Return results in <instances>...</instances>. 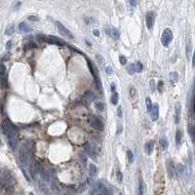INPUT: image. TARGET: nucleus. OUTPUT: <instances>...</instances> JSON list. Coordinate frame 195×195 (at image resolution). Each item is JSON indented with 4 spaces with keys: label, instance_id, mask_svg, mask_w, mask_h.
Listing matches in <instances>:
<instances>
[{
    "label": "nucleus",
    "instance_id": "nucleus-1",
    "mask_svg": "<svg viewBox=\"0 0 195 195\" xmlns=\"http://www.w3.org/2000/svg\"><path fill=\"white\" fill-rule=\"evenodd\" d=\"M29 155V144L27 142H23L21 144L20 150H19V160L22 165H27Z\"/></svg>",
    "mask_w": 195,
    "mask_h": 195
},
{
    "label": "nucleus",
    "instance_id": "nucleus-34",
    "mask_svg": "<svg viewBox=\"0 0 195 195\" xmlns=\"http://www.w3.org/2000/svg\"><path fill=\"white\" fill-rule=\"evenodd\" d=\"M116 177H117L118 182L121 184V182H122V180H123V175H122V173H121L120 171H117V172H116Z\"/></svg>",
    "mask_w": 195,
    "mask_h": 195
},
{
    "label": "nucleus",
    "instance_id": "nucleus-13",
    "mask_svg": "<svg viewBox=\"0 0 195 195\" xmlns=\"http://www.w3.org/2000/svg\"><path fill=\"white\" fill-rule=\"evenodd\" d=\"M14 127H15V126L12 124L11 121L8 120V119L3 120V122H2V124H1V130H2V132H3L4 134H7V133H8L9 131H10L12 128H14Z\"/></svg>",
    "mask_w": 195,
    "mask_h": 195
},
{
    "label": "nucleus",
    "instance_id": "nucleus-14",
    "mask_svg": "<svg viewBox=\"0 0 195 195\" xmlns=\"http://www.w3.org/2000/svg\"><path fill=\"white\" fill-rule=\"evenodd\" d=\"M180 114H182V106L180 103L176 104L175 106V122L176 124H179L180 121Z\"/></svg>",
    "mask_w": 195,
    "mask_h": 195
},
{
    "label": "nucleus",
    "instance_id": "nucleus-2",
    "mask_svg": "<svg viewBox=\"0 0 195 195\" xmlns=\"http://www.w3.org/2000/svg\"><path fill=\"white\" fill-rule=\"evenodd\" d=\"M7 139H8V144L12 149H15L18 144V140H19V133L18 129L16 127L12 128V129L7 133Z\"/></svg>",
    "mask_w": 195,
    "mask_h": 195
},
{
    "label": "nucleus",
    "instance_id": "nucleus-18",
    "mask_svg": "<svg viewBox=\"0 0 195 195\" xmlns=\"http://www.w3.org/2000/svg\"><path fill=\"white\" fill-rule=\"evenodd\" d=\"M182 131L177 130V132H176V144H177L178 146H180V144H182Z\"/></svg>",
    "mask_w": 195,
    "mask_h": 195
},
{
    "label": "nucleus",
    "instance_id": "nucleus-28",
    "mask_svg": "<svg viewBox=\"0 0 195 195\" xmlns=\"http://www.w3.org/2000/svg\"><path fill=\"white\" fill-rule=\"evenodd\" d=\"M128 70V73H129L130 75H133L136 73V67H135V63H132V65H130L129 66H128L127 68Z\"/></svg>",
    "mask_w": 195,
    "mask_h": 195
},
{
    "label": "nucleus",
    "instance_id": "nucleus-10",
    "mask_svg": "<svg viewBox=\"0 0 195 195\" xmlns=\"http://www.w3.org/2000/svg\"><path fill=\"white\" fill-rule=\"evenodd\" d=\"M177 172L182 176V178H184L185 180H187L189 178L188 176V171H187L186 166H184V164H178L177 165Z\"/></svg>",
    "mask_w": 195,
    "mask_h": 195
},
{
    "label": "nucleus",
    "instance_id": "nucleus-23",
    "mask_svg": "<svg viewBox=\"0 0 195 195\" xmlns=\"http://www.w3.org/2000/svg\"><path fill=\"white\" fill-rule=\"evenodd\" d=\"M14 31H15V25L12 23V25H8V27H6L5 29V34L8 35V36H10V35H12L14 33Z\"/></svg>",
    "mask_w": 195,
    "mask_h": 195
},
{
    "label": "nucleus",
    "instance_id": "nucleus-43",
    "mask_svg": "<svg viewBox=\"0 0 195 195\" xmlns=\"http://www.w3.org/2000/svg\"><path fill=\"white\" fill-rule=\"evenodd\" d=\"M11 45H12V41H8L6 44V48L7 49H10L11 48Z\"/></svg>",
    "mask_w": 195,
    "mask_h": 195
},
{
    "label": "nucleus",
    "instance_id": "nucleus-5",
    "mask_svg": "<svg viewBox=\"0 0 195 195\" xmlns=\"http://www.w3.org/2000/svg\"><path fill=\"white\" fill-rule=\"evenodd\" d=\"M89 121L90 125L92 126L94 129H96L97 131H103L104 130V123L102 122V120L100 119L99 117H97V116L95 115H91L89 117Z\"/></svg>",
    "mask_w": 195,
    "mask_h": 195
},
{
    "label": "nucleus",
    "instance_id": "nucleus-47",
    "mask_svg": "<svg viewBox=\"0 0 195 195\" xmlns=\"http://www.w3.org/2000/svg\"><path fill=\"white\" fill-rule=\"evenodd\" d=\"M29 195H34V194H33V193H29Z\"/></svg>",
    "mask_w": 195,
    "mask_h": 195
},
{
    "label": "nucleus",
    "instance_id": "nucleus-16",
    "mask_svg": "<svg viewBox=\"0 0 195 195\" xmlns=\"http://www.w3.org/2000/svg\"><path fill=\"white\" fill-rule=\"evenodd\" d=\"M94 99H95V95H94V93L91 92V91L86 92L84 94V96H83V101L87 104L92 103V102L94 101Z\"/></svg>",
    "mask_w": 195,
    "mask_h": 195
},
{
    "label": "nucleus",
    "instance_id": "nucleus-8",
    "mask_svg": "<svg viewBox=\"0 0 195 195\" xmlns=\"http://www.w3.org/2000/svg\"><path fill=\"white\" fill-rule=\"evenodd\" d=\"M56 25H57V27H58L59 31H60L61 34L65 35V36L67 37V38H70V39H74V36H73V34L69 31V30L67 29V28L65 27V25H63V23H61L60 22H56Z\"/></svg>",
    "mask_w": 195,
    "mask_h": 195
},
{
    "label": "nucleus",
    "instance_id": "nucleus-32",
    "mask_svg": "<svg viewBox=\"0 0 195 195\" xmlns=\"http://www.w3.org/2000/svg\"><path fill=\"white\" fill-rule=\"evenodd\" d=\"M188 132H189V135H190V137H191V139L194 140V127L192 124H189V126H188Z\"/></svg>",
    "mask_w": 195,
    "mask_h": 195
},
{
    "label": "nucleus",
    "instance_id": "nucleus-46",
    "mask_svg": "<svg viewBox=\"0 0 195 195\" xmlns=\"http://www.w3.org/2000/svg\"><path fill=\"white\" fill-rule=\"evenodd\" d=\"M150 84H151V89L154 90V80H151L150 81Z\"/></svg>",
    "mask_w": 195,
    "mask_h": 195
},
{
    "label": "nucleus",
    "instance_id": "nucleus-44",
    "mask_svg": "<svg viewBox=\"0 0 195 195\" xmlns=\"http://www.w3.org/2000/svg\"><path fill=\"white\" fill-rule=\"evenodd\" d=\"M129 4H130L131 6L134 7V6L137 5V2H136V1H129Z\"/></svg>",
    "mask_w": 195,
    "mask_h": 195
},
{
    "label": "nucleus",
    "instance_id": "nucleus-41",
    "mask_svg": "<svg viewBox=\"0 0 195 195\" xmlns=\"http://www.w3.org/2000/svg\"><path fill=\"white\" fill-rule=\"evenodd\" d=\"M28 20H30V21H37L38 19L36 18V17H34V16H29V17H28Z\"/></svg>",
    "mask_w": 195,
    "mask_h": 195
},
{
    "label": "nucleus",
    "instance_id": "nucleus-39",
    "mask_svg": "<svg viewBox=\"0 0 195 195\" xmlns=\"http://www.w3.org/2000/svg\"><path fill=\"white\" fill-rule=\"evenodd\" d=\"M106 73H108V74H111V73H112V68L110 67V66H106Z\"/></svg>",
    "mask_w": 195,
    "mask_h": 195
},
{
    "label": "nucleus",
    "instance_id": "nucleus-49",
    "mask_svg": "<svg viewBox=\"0 0 195 195\" xmlns=\"http://www.w3.org/2000/svg\"><path fill=\"white\" fill-rule=\"evenodd\" d=\"M5 195H9V194H7V193H6V194H5Z\"/></svg>",
    "mask_w": 195,
    "mask_h": 195
},
{
    "label": "nucleus",
    "instance_id": "nucleus-37",
    "mask_svg": "<svg viewBox=\"0 0 195 195\" xmlns=\"http://www.w3.org/2000/svg\"><path fill=\"white\" fill-rule=\"evenodd\" d=\"M162 88H163V81L162 80H160V81L158 82V85H157V89L159 92H162Z\"/></svg>",
    "mask_w": 195,
    "mask_h": 195
},
{
    "label": "nucleus",
    "instance_id": "nucleus-20",
    "mask_svg": "<svg viewBox=\"0 0 195 195\" xmlns=\"http://www.w3.org/2000/svg\"><path fill=\"white\" fill-rule=\"evenodd\" d=\"M144 182L142 178L139 179V195H144Z\"/></svg>",
    "mask_w": 195,
    "mask_h": 195
},
{
    "label": "nucleus",
    "instance_id": "nucleus-21",
    "mask_svg": "<svg viewBox=\"0 0 195 195\" xmlns=\"http://www.w3.org/2000/svg\"><path fill=\"white\" fill-rule=\"evenodd\" d=\"M39 174H40L41 178L45 180V182H49V180H50V175H49V173L47 172V171L45 170L44 168L42 169V171H41V172H40Z\"/></svg>",
    "mask_w": 195,
    "mask_h": 195
},
{
    "label": "nucleus",
    "instance_id": "nucleus-48",
    "mask_svg": "<svg viewBox=\"0 0 195 195\" xmlns=\"http://www.w3.org/2000/svg\"><path fill=\"white\" fill-rule=\"evenodd\" d=\"M97 195H103V194H101V193H100V194H97Z\"/></svg>",
    "mask_w": 195,
    "mask_h": 195
},
{
    "label": "nucleus",
    "instance_id": "nucleus-19",
    "mask_svg": "<svg viewBox=\"0 0 195 195\" xmlns=\"http://www.w3.org/2000/svg\"><path fill=\"white\" fill-rule=\"evenodd\" d=\"M160 146H161V147H162L163 150H166V149L168 148L169 142H168V139L166 137H162L160 139Z\"/></svg>",
    "mask_w": 195,
    "mask_h": 195
},
{
    "label": "nucleus",
    "instance_id": "nucleus-25",
    "mask_svg": "<svg viewBox=\"0 0 195 195\" xmlns=\"http://www.w3.org/2000/svg\"><path fill=\"white\" fill-rule=\"evenodd\" d=\"M111 29V36H112L114 39H119V37H120V33H119V30L117 29V28H115V27H112V28H110Z\"/></svg>",
    "mask_w": 195,
    "mask_h": 195
},
{
    "label": "nucleus",
    "instance_id": "nucleus-30",
    "mask_svg": "<svg viewBox=\"0 0 195 195\" xmlns=\"http://www.w3.org/2000/svg\"><path fill=\"white\" fill-rule=\"evenodd\" d=\"M127 157H128V161H129V163L134 162V154H133V152L131 150L127 151Z\"/></svg>",
    "mask_w": 195,
    "mask_h": 195
},
{
    "label": "nucleus",
    "instance_id": "nucleus-15",
    "mask_svg": "<svg viewBox=\"0 0 195 195\" xmlns=\"http://www.w3.org/2000/svg\"><path fill=\"white\" fill-rule=\"evenodd\" d=\"M154 150V142L152 141H147L144 144V152L146 154H151Z\"/></svg>",
    "mask_w": 195,
    "mask_h": 195
},
{
    "label": "nucleus",
    "instance_id": "nucleus-42",
    "mask_svg": "<svg viewBox=\"0 0 195 195\" xmlns=\"http://www.w3.org/2000/svg\"><path fill=\"white\" fill-rule=\"evenodd\" d=\"M93 33H94V35H96V36H99V35H100L99 29H94V30H93Z\"/></svg>",
    "mask_w": 195,
    "mask_h": 195
},
{
    "label": "nucleus",
    "instance_id": "nucleus-24",
    "mask_svg": "<svg viewBox=\"0 0 195 195\" xmlns=\"http://www.w3.org/2000/svg\"><path fill=\"white\" fill-rule=\"evenodd\" d=\"M89 172H90V177H94L97 174V167L95 164H90L89 165Z\"/></svg>",
    "mask_w": 195,
    "mask_h": 195
},
{
    "label": "nucleus",
    "instance_id": "nucleus-38",
    "mask_svg": "<svg viewBox=\"0 0 195 195\" xmlns=\"http://www.w3.org/2000/svg\"><path fill=\"white\" fill-rule=\"evenodd\" d=\"M190 50H191V47H190V45L188 46H186V56H190V54H191V52H190Z\"/></svg>",
    "mask_w": 195,
    "mask_h": 195
},
{
    "label": "nucleus",
    "instance_id": "nucleus-9",
    "mask_svg": "<svg viewBox=\"0 0 195 195\" xmlns=\"http://www.w3.org/2000/svg\"><path fill=\"white\" fill-rule=\"evenodd\" d=\"M85 152L88 154L89 156L94 158L96 156L97 152H96V147H95V144H93L91 142H88L86 144H85Z\"/></svg>",
    "mask_w": 195,
    "mask_h": 195
},
{
    "label": "nucleus",
    "instance_id": "nucleus-45",
    "mask_svg": "<svg viewBox=\"0 0 195 195\" xmlns=\"http://www.w3.org/2000/svg\"><path fill=\"white\" fill-rule=\"evenodd\" d=\"M114 90H115V84L112 83V84H111V91L114 93Z\"/></svg>",
    "mask_w": 195,
    "mask_h": 195
},
{
    "label": "nucleus",
    "instance_id": "nucleus-31",
    "mask_svg": "<svg viewBox=\"0 0 195 195\" xmlns=\"http://www.w3.org/2000/svg\"><path fill=\"white\" fill-rule=\"evenodd\" d=\"M95 106H96V108L99 111H104V106L101 103V102H97V103L95 104Z\"/></svg>",
    "mask_w": 195,
    "mask_h": 195
},
{
    "label": "nucleus",
    "instance_id": "nucleus-22",
    "mask_svg": "<svg viewBox=\"0 0 195 195\" xmlns=\"http://www.w3.org/2000/svg\"><path fill=\"white\" fill-rule=\"evenodd\" d=\"M178 78H179V75H178L177 72H171L170 75H169V80L172 84L178 81Z\"/></svg>",
    "mask_w": 195,
    "mask_h": 195
},
{
    "label": "nucleus",
    "instance_id": "nucleus-26",
    "mask_svg": "<svg viewBox=\"0 0 195 195\" xmlns=\"http://www.w3.org/2000/svg\"><path fill=\"white\" fill-rule=\"evenodd\" d=\"M135 67H136V72H142V69H144V65L141 61H137L135 63Z\"/></svg>",
    "mask_w": 195,
    "mask_h": 195
},
{
    "label": "nucleus",
    "instance_id": "nucleus-27",
    "mask_svg": "<svg viewBox=\"0 0 195 195\" xmlns=\"http://www.w3.org/2000/svg\"><path fill=\"white\" fill-rule=\"evenodd\" d=\"M111 103L114 106H116L118 103V93L117 92H114L112 94V96H111Z\"/></svg>",
    "mask_w": 195,
    "mask_h": 195
},
{
    "label": "nucleus",
    "instance_id": "nucleus-7",
    "mask_svg": "<svg viewBox=\"0 0 195 195\" xmlns=\"http://www.w3.org/2000/svg\"><path fill=\"white\" fill-rule=\"evenodd\" d=\"M154 22H155V13L153 11H149L146 15V27L148 29H152L154 25Z\"/></svg>",
    "mask_w": 195,
    "mask_h": 195
},
{
    "label": "nucleus",
    "instance_id": "nucleus-36",
    "mask_svg": "<svg viewBox=\"0 0 195 195\" xmlns=\"http://www.w3.org/2000/svg\"><path fill=\"white\" fill-rule=\"evenodd\" d=\"M22 173H23V176H25V179H27V182H30V178L28 177V175H27V171H25V169H23V167H22Z\"/></svg>",
    "mask_w": 195,
    "mask_h": 195
},
{
    "label": "nucleus",
    "instance_id": "nucleus-33",
    "mask_svg": "<svg viewBox=\"0 0 195 195\" xmlns=\"http://www.w3.org/2000/svg\"><path fill=\"white\" fill-rule=\"evenodd\" d=\"M97 60H98V61H99V63H101L102 65H104V63H106V61H104V57L101 56V55H99V54L97 55Z\"/></svg>",
    "mask_w": 195,
    "mask_h": 195
},
{
    "label": "nucleus",
    "instance_id": "nucleus-11",
    "mask_svg": "<svg viewBox=\"0 0 195 195\" xmlns=\"http://www.w3.org/2000/svg\"><path fill=\"white\" fill-rule=\"evenodd\" d=\"M166 167H167V172H168V175L169 177L172 179V178H174V176H175V167H174V163L173 161L171 160V159H167L166 160Z\"/></svg>",
    "mask_w": 195,
    "mask_h": 195
},
{
    "label": "nucleus",
    "instance_id": "nucleus-12",
    "mask_svg": "<svg viewBox=\"0 0 195 195\" xmlns=\"http://www.w3.org/2000/svg\"><path fill=\"white\" fill-rule=\"evenodd\" d=\"M150 116H151V119L153 121H156L159 117V104H152V108L150 110Z\"/></svg>",
    "mask_w": 195,
    "mask_h": 195
},
{
    "label": "nucleus",
    "instance_id": "nucleus-3",
    "mask_svg": "<svg viewBox=\"0 0 195 195\" xmlns=\"http://www.w3.org/2000/svg\"><path fill=\"white\" fill-rule=\"evenodd\" d=\"M173 32L170 28H165L162 32V35H161V43L164 47H168L169 45L171 44V42L173 41Z\"/></svg>",
    "mask_w": 195,
    "mask_h": 195
},
{
    "label": "nucleus",
    "instance_id": "nucleus-40",
    "mask_svg": "<svg viewBox=\"0 0 195 195\" xmlns=\"http://www.w3.org/2000/svg\"><path fill=\"white\" fill-rule=\"evenodd\" d=\"M117 111H118V117H122V108H121V106H119L117 109Z\"/></svg>",
    "mask_w": 195,
    "mask_h": 195
},
{
    "label": "nucleus",
    "instance_id": "nucleus-29",
    "mask_svg": "<svg viewBox=\"0 0 195 195\" xmlns=\"http://www.w3.org/2000/svg\"><path fill=\"white\" fill-rule=\"evenodd\" d=\"M146 109H147V112H150L151 108H152V103H151L150 98H146Z\"/></svg>",
    "mask_w": 195,
    "mask_h": 195
},
{
    "label": "nucleus",
    "instance_id": "nucleus-4",
    "mask_svg": "<svg viewBox=\"0 0 195 195\" xmlns=\"http://www.w3.org/2000/svg\"><path fill=\"white\" fill-rule=\"evenodd\" d=\"M97 186H98V189L101 191V194H103V195H112L113 194L112 188L110 187V185L103 180H99V182H97Z\"/></svg>",
    "mask_w": 195,
    "mask_h": 195
},
{
    "label": "nucleus",
    "instance_id": "nucleus-6",
    "mask_svg": "<svg viewBox=\"0 0 195 195\" xmlns=\"http://www.w3.org/2000/svg\"><path fill=\"white\" fill-rule=\"evenodd\" d=\"M7 83V73H6V66L3 63H0V86L2 88H6Z\"/></svg>",
    "mask_w": 195,
    "mask_h": 195
},
{
    "label": "nucleus",
    "instance_id": "nucleus-17",
    "mask_svg": "<svg viewBox=\"0 0 195 195\" xmlns=\"http://www.w3.org/2000/svg\"><path fill=\"white\" fill-rule=\"evenodd\" d=\"M19 30H20V32H29L30 30H31V28L28 27V25L27 23L23 22L19 25Z\"/></svg>",
    "mask_w": 195,
    "mask_h": 195
},
{
    "label": "nucleus",
    "instance_id": "nucleus-35",
    "mask_svg": "<svg viewBox=\"0 0 195 195\" xmlns=\"http://www.w3.org/2000/svg\"><path fill=\"white\" fill-rule=\"evenodd\" d=\"M119 61H120L121 65H126V63H127V59H126L124 56H120L119 57Z\"/></svg>",
    "mask_w": 195,
    "mask_h": 195
}]
</instances>
